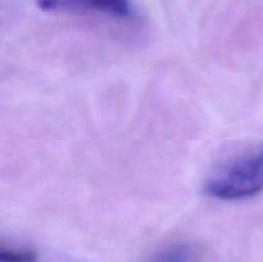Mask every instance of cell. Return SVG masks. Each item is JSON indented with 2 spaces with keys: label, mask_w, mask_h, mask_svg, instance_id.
Returning <instances> with one entry per match:
<instances>
[{
  "label": "cell",
  "mask_w": 263,
  "mask_h": 262,
  "mask_svg": "<svg viewBox=\"0 0 263 262\" xmlns=\"http://www.w3.org/2000/svg\"><path fill=\"white\" fill-rule=\"evenodd\" d=\"M263 190V153L243 157L208 181L205 193L221 200H240Z\"/></svg>",
  "instance_id": "cell-1"
},
{
  "label": "cell",
  "mask_w": 263,
  "mask_h": 262,
  "mask_svg": "<svg viewBox=\"0 0 263 262\" xmlns=\"http://www.w3.org/2000/svg\"><path fill=\"white\" fill-rule=\"evenodd\" d=\"M41 10H90L121 21H134L136 10L131 0H36Z\"/></svg>",
  "instance_id": "cell-2"
},
{
  "label": "cell",
  "mask_w": 263,
  "mask_h": 262,
  "mask_svg": "<svg viewBox=\"0 0 263 262\" xmlns=\"http://www.w3.org/2000/svg\"><path fill=\"white\" fill-rule=\"evenodd\" d=\"M148 262H202V254L194 244L180 241L154 252Z\"/></svg>",
  "instance_id": "cell-3"
},
{
  "label": "cell",
  "mask_w": 263,
  "mask_h": 262,
  "mask_svg": "<svg viewBox=\"0 0 263 262\" xmlns=\"http://www.w3.org/2000/svg\"><path fill=\"white\" fill-rule=\"evenodd\" d=\"M0 262H37V253L28 248H0Z\"/></svg>",
  "instance_id": "cell-4"
},
{
  "label": "cell",
  "mask_w": 263,
  "mask_h": 262,
  "mask_svg": "<svg viewBox=\"0 0 263 262\" xmlns=\"http://www.w3.org/2000/svg\"><path fill=\"white\" fill-rule=\"evenodd\" d=\"M261 152H262V153H263V146H262V149H261Z\"/></svg>",
  "instance_id": "cell-5"
}]
</instances>
